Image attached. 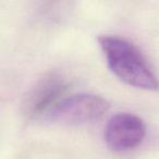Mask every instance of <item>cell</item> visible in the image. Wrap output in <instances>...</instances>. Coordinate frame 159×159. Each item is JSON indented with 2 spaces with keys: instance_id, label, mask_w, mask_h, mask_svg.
I'll list each match as a JSON object with an SVG mask.
<instances>
[{
  "instance_id": "cell-1",
  "label": "cell",
  "mask_w": 159,
  "mask_h": 159,
  "mask_svg": "<svg viewBox=\"0 0 159 159\" xmlns=\"http://www.w3.org/2000/svg\"><path fill=\"white\" fill-rule=\"evenodd\" d=\"M107 64L119 80L130 86L147 91L157 89L156 75L136 46L118 36L98 37Z\"/></svg>"
},
{
  "instance_id": "cell-3",
  "label": "cell",
  "mask_w": 159,
  "mask_h": 159,
  "mask_svg": "<svg viewBox=\"0 0 159 159\" xmlns=\"http://www.w3.org/2000/svg\"><path fill=\"white\" fill-rule=\"evenodd\" d=\"M109 102L94 94H76L66 97L48 113V119L64 125H82L100 119Z\"/></svg>"
},
{
  "instance_id": "cell-2",
  "label": "cell",
  "mask_w": 159,
  "mask_h": 159,
  "mask_svg": "<svg viewBox=\"0 0 159 159\" xmlns=\"http://www.w3.org/2000/svg\"><path fill=\"white\" fill-rule=\"evenodd\" d=\"M70 89L69 80L58 71H50L31 87L23 100L22 110L30 119L46 116L63 99Z\"/></svg>"
},
{
  "instance_id": "cell-4",
  "label": "cell",
  "mask_w": 159,
  "mask_h": 159,
  "mask_svg": "<svg viewBox=\"0 0 159 159\" xmlns=\"http://www.w3.org/2000/svg\"><path fill=\"white\" fill-rule=\"evenodd\" d=\"M105 142L111 150L129 152L139 147L146 136L144 121L136 115L119 112L109 119L104 132Z\"/></svg>"
}]
</instances>
